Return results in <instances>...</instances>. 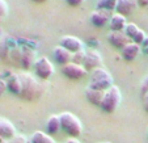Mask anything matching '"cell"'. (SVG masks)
I'll return each mask as SVG.
<instances>
[{
    "instance_id": "cell-1",
    "label": "cell",
    "mask_w": 148,
    "mask_h": 143,
    "mask_svg": "<svg viewBox=\"0 0 148 143\" xmlns=\"http://www.w3.org/2000/svg\"><path fill=\"white\" fill-rule=\"evenodd\" d=\"M20 79H21V83H23V91H21L20 97L28 101L37 100L42 93V88L39 87L36 79L32 75H29L28 72H21Z\"/></svg>"
},
{
    "instance_id": "cell-2",
    "label": "cell",
    "mask_w": 148,
    "mask_h": 143,
    "mask_svg": "<svg viewBox=\"0 0 148 143\" xmlns=\"http://www.w3.org/2000/svg\"><path fill=\"white\" fill-rule=\"evenodd\" d=\"M60 117V124H62V130L71 138H77L83 133V124L81 121L76 117L73 113L71 112H63L59 114Z\"/></svg>"
},
{
    "instance_id": "cell-3",
    "label": "cell",
    "mask_w": 148,
    "mask_h": 143,
    "mask_svg": "<svg viewBox=\"0 0 148 143\" xmlns=\"http://www.w3.org/2000/svg\"><path fill=\"white\" fill-rule=\"evenodd\" d=\"M112 85H114L113 76L110 75L109 71L105 70L103 67H98V68H96V70H93L92 72H90L89 87L105 92V91H108Z\"/></svg>"
},
{
    "instance_id": "cell-4",
    "label": "cell",
    "mask_w": 148,
    "mask_h": 143,
    "mask_svg": "<svg viewBox=\"0 0 148 143\" xmlns=\"http://www.w3.org/2000/svg\"><path fill=\"white\" fill-rule=\"evenodd\" d=\"M122 101V93L117 85H112L108 91H105L102 102H101V109L106 113H113L117 110Z\"/></svg>"
},
{
    "instance_id": "cell-5",
    "label": "cell",
    "mask_w": 148,
    "mask_h": 143,
    "mask_svg": "<svg viewBox=\"0 0 148 143\" xmlns=\"http://www.w3.org/2000/svg\"><path fill=\"white\" fill-rule=\"evenodd\" d=\"M34 72L42 80H47L53 76V74L55 72V68H54L53 63L49 60V58L46 56H41L36 60L34 63Z\"/></svg>"
},
{
    "instance_id": "cell-6",
    "label": "cell",
    "mask_w": 148,
    "mask_h": 143,
    "mask_svg": "<svg viewBox=\"0 0 148 143\" xmlns=\"http://www.w3.org/2000/svg\"><path fill=\"white\" fill-rule=\"evenodd\" d=\"M62 72L68 79H71V80H80L84 76L88 75V71L85 70V67L83 65H77V63H73V62L63 66L62 67Z\"/></svg>"
},
{
    "instance_id": "cell-7",
    "label": "cell",
    "mask_w": 148,
    "mask_h": 143,
    "mask_svg": "<svg viewBox=\"0 0 148 143\" xmlns=\"http://www.w3.org/2000/svg\"><path fill=\"white\" fill-rule=\"evenodd\" d=\"M83 66L85 67V70L90 71V72H92L93 70H96V68L101 67V66H102V55L100 54V51L95 50V49L87 50Z\"/></svg>"
},
{
    "instance_id": "cell-8",
    "label": "cell",
    "mask_w": 148,
    "mask_h": 143,
    "mask_svg": "<svg viewBox=\"0 0 148 143\" xmlns=\"http://www.w3.org/2000/svg\"><path fill=\"white\" fill-rule=\"evenodd\" d=\"M112 16H113L112 11L96 8L95 11L90 13V23H92L95 26L102 28V26H105V25H109Z\"/></svg>"
},
{
    "instance_id": "cell-9",
    "label": "cell",
    "mask_w": 148,
    "mask_h": 143,
    "mask_svg": "<svg viewBox=\"0 0 148 143\" xmlns=\"http://www.w3.org/2000/svg\"><path fill=\"white\" fill-rule=\"evenodd\" d=\"M125 33L127 34V37L130 38L131 42H135L140 46L143 45L145 37H147V34L144 33V30H142V29H140L139 26H136V24H134V23H129L126 25Z\"/></svg>"
},
{
    "instance_id": "cell-10",
    "label": "cell",
    "mask_w": 148,
    "mask_h": 143,
    "mask_svg": "<svg viewBox=\"0 0 148 143\" xmlns=\"http://www.w3.org/2000/svg\"><path fill=\"white\" fill-rule=\"evenodd\" d=\"M16 127L9 120L4 117H0V142L11 140L16 135Z\"/></svg>"
},
{
    "instance_id": "cell-11",
    "label": "cell",
    "mask_w": 148,
    "mask_h": 143,
    "mask_svg": "<svg viewBox=\"0 0 148 143\" xmlns=\"http://www.w3.org/2000/svg\"><path fill=\"white\" fill-rule=\"evenodd\" d=\"M139 7L138 0H117V7H115V12L122 16H130L132 14L136 8Z\"/></svg>"
},
{
    "instance_id": "cell-12",
    "label": "cell",
    "mask_w": 148,
    "mask_h": 143,
    "mask_svg": "<svg viewBox=\"0 0 148 143\" xmlns=\"http://www.w3.org/2000/svg\"><path fill=\"white\" fill-rule=\"evenodd\" d=\"M108 39H109V42L112 43L114 47L117 49H121L122 50L123 47H126V45H129L131 41L130 38L127 37V34L123 32H114V30H110L109 32V36H108Z\"/></svg>"
},
{
    "instance_id": "cell-13",
    "label": "cell",
    "mask_w": 148,
    "mask_h": 143,
    "mask_svg": "<svg viewBox=\"0 0 148 143\" xmlns=\"http://www.w3.org/2000/svg\"><path fill=\"white\" fill-rule=\"evenodd\" d=\"M60 46H63L64 49H67L70 53H76L84 49V43L80 38L73 36H64L60 38Z\"/></svg>"
},
{
    "instance_id": "cell-14",
    "label": "cell",
    "mask_w": 148,
    "mask_h": 143,
    "mask_svg": "<svg viewBox=\"0 0 148 143\" xmlns=\"http://www.w3.org/2000/svg\"><path fill=\"white\" fill-rule=\"evenodd\" d=\"M53 56H54V59H55V62L58 63V65H60L62 67L72 62V53H70L67 49H64L60 45L56 46L53 50Z\"/></svg>"
},
{
    "instance_id": "cell-15",
    "label": "cell",
    "mask_w": 148,
    "mask_h": 143,
    "mask_svg": "<svg viewBox=\"0 0 148 143\" xmlns=\"http://www.w3.org/2000/svg\"><path fill=\"white\" fill-rule=\"evenodd\" d=\"M127 19L126 16H122L119 13H113L112 19H110V23H109V28L110 30H114V32H123L126 29V25H127Z\"/></svg>"
},
{
    "instance_id": "cell-16",
    "label": "cell",
    "mask_w": 148,
    "mask_h": 143,
    "mask_svg": "<svg viewBox=\"0 0 148 143\" xmlns=\"http://www.w3.org/2000/svg\"><path fill=\"white\" fill-rule=\"evenodd\" d=\"M103 95H105L103 91L95 89V88L89 87V85H88L87 89H85V97H87V100L89 101L92 105H96V107H101Z\"/></svg>"
},
{
    "instance_id": "cell-17",
    "label": "cell",
    "mask_w": 148,
    "mask_h": 143,
    "mask_svg": "<svg viewBox=\"0 0 148 143\" xmlns=\"http://www.w3.org/2000/svg\"><path fill=\"white\" fill-rule=\"evenodd\" d=\"M140 51H142V46L135 42H130L129 45H126V47L122 49V56L126 60H134L138 58Z\"/></svg>"
},
{
    "instance_id": "cell-18",
    "label": "cell",
    "mask_w": 148,
    "mask_h": 143,
    "mask_svg": "<svg viewBox=\"0 0 148 143\" xmlns=\"http://www.w3.org/2000/svg\"><path fill=\"white\" fill-rule=\"evenodd\" d=\"M62 130V124H60V117L58 114H51L46 121V131L47 134L53 135L56 134Z\"/></svg>"
},
{
    "instance_id": "cell-19",
    "label": "cell",
    "mask_w": 148,
    "mask_h": 143,
    "mask_svg": "<svg viewBox=\"0 0 148 143\" xmlns=\"http://www.w3.org/2000/svg\"><path fill=\"white\" fill-rule=\"evenodd\" d=\"M7 89H9L13 95L20 96L21 95V91H23V83H21V79H20V75H11V78L7 81Z\"/></svg>"
},
{
    "instance_id": "cell-20",
    "label": "cell",
    "mask_w": 148,
    "mask_h": 143,
    "mask_svg": "<svg viewBox=\"0 0 148 143\" xmlns=\"http://www.w3.org/2000/svg\"><path fill=\"white\" fill-rule=\"evenodd\" d=\"M29 140L32 143H55V140L53 139V137L50 134H47L45 131H39V130L38 131H34L30 135Z\"/></svg>"
},
{
    "instance_id": "cell-21",
    "label": "cell",
    "mask_w": 148,
    "mask_h": 143,
    "mask_svg": "<svg viewBox=\"0 0 148 143\" xmlns=\"http://www.w3.org/2000/svg\"><path fill=\"white\" fill-rule=\"evenodd\" d=\"M34 58H36V54H34V51L32 50H24L23 55H21V63L24 65V67L25 68H29L32 67V65L34 66Z\"/></svg>"
},
{
    "instance_id": "cell-22",
    "label": "cell",
    "mask_w": 148,
    "mask_h": 143,
    "mask_svg": "<svg viewBox=\"0 0 148 143\" xmlns=\"http://www.w3.org/2000/svg\"><path fill=\"white\" fill-rule=\"evenodd\" d=\"M117 7V0H96V8L106 9V11H115Z\"/></svg>"
},
{
    "instance_id": "cell-23",
    "label": "cell",
    "mask_w": 148,
    "mask_h": 143,
    "mask_svg": "<svg viewBox=\"0 0 148 143\" xmlns=\"http://www.w3.org/2000/svg\"><path fill=\"white\" fill-rule=\"evenodd\" d=\"M85 54H87V50H80V51H76V53L72 54V62L73 63H77V65H83L84 63V59H85Z\"/></svg>"
},
{
    "instance_id": "cell-24",
    "label": "cell",
    "mask_w": 148,
    "mask_h": 143,
    "mask_svg": "<svg viewBox=\"0 0 148 143\" xmlns=\"http://www.w3.org/2000/svg\"><path fill=\"white\" fill-rule=\"evenodd\" d=\"M9 143H29V139L24 134H16L9 140Z\"/></svg>"
},
{
    "instance_id": "cell-25",
    "label": "cell",
    "mask_w": 148,
    "mask_h": 143,
    "mask_svg": "<svg viewBox=\"0 0 148 143\" xmlns=\"http://www.w3.org/2000/svg\"><path fill=\"white\" fill-rule=\"evenodd\" d=\"M8 13V4L5 0H0V16L4 17Z\"/></svg>"
},
{
    "instance_id": "cell-26",
    "label": "cell",
    "mask_w": 148,
    "mask_h": 143,
    "mask_svg": "<svg viewBox=\"0 0 148 143\" xmlns=\"http://www.w3.org/2000/svg\"><path fill=\"white\" fill-rule=\"evenodd\" d=\"M85 0H66V3L71 7H80Z\"/></svg>"
},
{
    "instance_id": "cell-27",
    "label": "cell",
    "mask_w": 148,
    "mask_h": 143,
    "mask_svg": "<svg viewBox=\"0 0 148 143\" xmlns=\"http://www.w3.org/2000/svg\"><path fill=\"white\" fill-rule=\"evenodd\" d=\"M142 51H143L144 54H147V55H148V36L145 37L144 42H143V45H142Z\"/></svg>"
},
{
    "instance_id": "cell-28",
    "label": "cell",
    "mask_w": 148,
    "mask_h": 143,
    "mask_svg": "<svg viewBox=\"0 0 148 143\" xmlns=\"http://www.w3.org/2000/svg\"><path fill=\"white\" fill-rule=\"evenodd\" d=\"M7 89V83L3 80H0V96H3V93L5 92Z\"/></svg>"
},
{
    "instance_id": "cell-29",
    "label": "cell",
    "mask_w": 148,
    "mask_h": 143,
    "mask_svg": "<svg viewBox=\"0 0 148 143\" xmlns=\"http://www.w3.org/2000/svg\"><path fill=\"white\" fill-rule=\"evenodd\" d=\"M147 89H148V76L145 78V80L143 81V84H142V92H145Z\"/></svg>"
},
{
    "instance_id": "cell-30",
    "label": "cell",
    "mask_w": 148,
    "mask_h": 143,
    "mask_svg": "<svg viewBox=\"0 0 148 143\" xmlns=\"http://www.w3.org/2000/svg\"><path fill=\"white\" fill-rule=\"evenodd\" d=\"M138 4L140 7H147L148 6V0H138Z\"/></svg>"
},
{
    "instance_id": "cell-31",
    "label": "cell",
    "mask_w": 148,
    "mask_h": 143,
    "mask_svg": "<svg viewBox=\"0 0 148 143\" xmlns=\"http://www.w3.org/2000/svg\"><path fill=\"white\" fill-rule=\"evenodd\" d=\"M142 97H143V100H144V102H147L148 101V89L145 91V92H142Z\"/></svg>"
},
{
    "instance_id": "cell-32",
    "label": "cell",
    "mask_w": 148,
    "mask_h": 143,
    "mask_svg": "<svg viewBox=\"0 0 148 143\" xmlns=\"http://www.w3.org/2000/svg\"><path fill=\"white\" fill-rule=\"evenodd\" d=\"M66 143H81V142L77 139V138H71V139H68Z\"/></svg>"
},
{
    "instance_id": "cell-33",
    "label": "cell",
    "mask_w": 148,
    "mask_h": 143,
    "mask_svg": "<svg viewBox=\"0 0 148 143\" xmlns=\"http://www.w3.org/2000/svg\"><path fill=\"white\" fill-rule=\"evenodd\" d=\"M33 1H36V3H46L47 0H33Z\"/></svg>"
},
{
    "instance_id": "cell-34",
    "label": "cell",
    "mask_w": 148,
    "mask_h": 143,
    "mask_svg": "<svg viewBox=\"0 0 148 143\" xmlns=\"http://www.w3.org/2000/svg\"><path fill=\"white\" fill-rule=\"evenodd\" d=\"M144 108H145V110L148 112V101H147V102H144Z\"/></svg>"
},
{
    "instance_id": "cell-35",
    "label": "cell",
    "mask_w": 148,
    "mask_h": 143,
    "mask_svg": "<svg viewBox=\"0 0 148 143\" xmlns=\"http://www.w3.org/2000/svg\"><path fill=\"white\" fill-rule=\"evenodd\" d=\"M0 143H9L8 140H4V142H0Z\"/></svg>"
},
{
    "instance_id": "cell-36",
    "label": "cell",
    "mask_w": 148,
    "mask_h": 143,
    "mask_svg": "<svg viewBox=\"0 0 148 143\" xmlns=\"http://www.w3.org/2000/svg\"><path fill=\"white\" fill-rule=\"evenodd\" d=\"M1 19H3V17H1V16H0V23H1Z\"/></svg>"
},
{
    "instance_id": "cell-37",
    "label": "cell",
    "mask_w": 148,
    "mask_h": 143,
    "mask_svg": "<svg viewBox=\"0 0 148 143\" xmlns=\"http://www.w3.org/2000/svg\"><path fill=\"white\" fill-rule=\"evenodd\" d=\"M29 143H32V142H30V140H29Z\"/></svg>"
},
{
    "instance_id": "cell-38",
    "label": "cell",
    "mask_w": 148,
    "mask_h": 143,
    "mask_svg": "<svg viewBox=\"0 0 148 143\" xmlns=\"http://www.w3.org/2000/svg\"><path fill=\"white\" fill-rule=\"evenodd\" d=\"M147 137H148V133H147Z\"/></svg>"
},
{
    "instance_id": "cell-39",
    "label": "cell",
    "mask_w": 148,
    "mask_h": 143,
    "mask_svg": "<svg viewBox=\"0 0 148 143\" xmlns=\"http://www.w3.org/2000/svg\"><path fill=\"white\" fill-rule=\"evenodd\" d=\"M106 143H108V142H106Z\"/></svg>"
}]
</instances>
